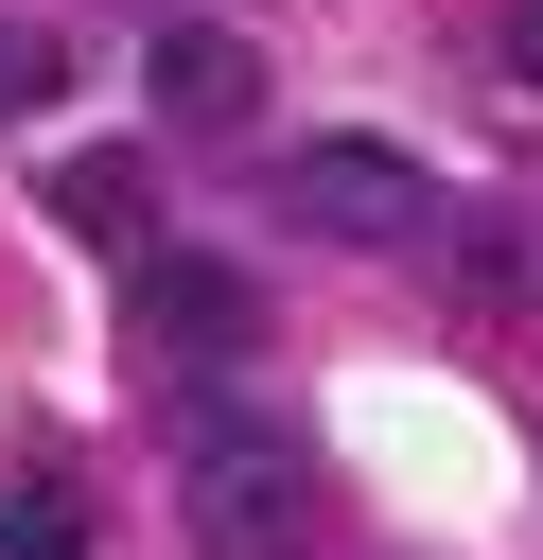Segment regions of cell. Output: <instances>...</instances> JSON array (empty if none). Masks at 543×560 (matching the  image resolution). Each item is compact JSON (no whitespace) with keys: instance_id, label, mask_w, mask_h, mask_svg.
I'll return each mask as SVG.
<instances>
[{"instance_id":"obj_1","label":"cell","mask_w":543,"mask_h":560,"mask_svg":"<svg viewBox=\"0 0 543 560\" xmlns=\"http://www.w3.org/2000/svg\"><path fill=\"white\" fill-rule=\"evenodd\" d=\"M175 525H193V560H298V525H315L298 420L245 385H193L175 402Z\"/></svg>"},{"instance_id":"obj_2","label":"cell","mask_w":543,"mask_h":560,"mask_svg":"<svg viewBox=\"0 0 543 560\" xmlns=\"http://www.w3.org/2000/svg\"><path fill=\"white\" fill-rule=\"evenodd\" d=\"M280 210H298L315 245H438V175H420L403 140H298V158H280Z\"/></svg>"},{"instance_id":"obj_3","label":"cell","mask_w":543,"mask_h":560,"mask_svg":"<svg viewBox=\"0 0 543 560\" xmlns=\"http://www.w3.org/2000/svg\"><path fill=\"white\" fill-rule=\"evenodd\" d=\"M140 122H175V140H245V122H263V52H245L228 18H158V35H140Z\"/></svg>"},{"instance_id":"obj_4","label":"cell","mask_w":543,"mask_h":560,"mask_svg":"<svg viewBox=\"0 0 543 560\" xmlns=\"http://www.w3.org/2000/svg\"><path fill=\"white\" fill-rule=\"evenodd\" d=\"M140 332H158L175 368H228V350L263 332V280L210 262V245H140Z\"/></svg>"},{"instance_id":"obj_5","label":"cell","mask_w":543,"mask_h":560,"mask_svg":"<svg viewBox=\"0 0 543 560\" xmlns=\"http://www.w3.org/2000/svg\"><path fill=\"white\" fill-rule=\"evenodd\" d=\"M53 228H88V245H158V228H140V158H123V140L53 158Z\"/></svg>"},{"instance_id":"obj_6","label":"cell","mask_w":543,"mask_h":560,"mask_svg":"<svg viewBox=\"0 0 543 560\" xmlns=\"http://www.w3.org/2000/svg\"><path fill=\"white\" fill-rule=\"evenodd\" d=\"M70 105V35L53 18H0V122H53Z\"/></svg>"},{"instance_id":"obj_7","label":"cell","mask_w":543,"mask_h":560,"mask_svg":"<svg viewBox=\"0 0 543 560\" xmlns=\"http://www.w3.org/2000/svg\"><path fill=\"white\" fill-rule=\"evenodd\" d=\"M0 560H88V508L35 472V490H0Z\"/></svg>"},{"instance_id":"obj_8","label":"cell","mask_w":543,"mask_h":560,"mask_svg":"<svg viewBox=\"0 0 543 560\" xmlns=\"http://www.w3.org/2000/svg\"><path fill=\"white\" fill-rule=\"evenodd\" d=\"M508 70H525V88H543V0H508Z\"/></svg>"}]
</instances>
